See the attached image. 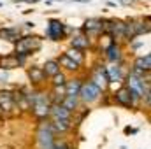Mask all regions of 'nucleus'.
Returning <instances> with one entry per match:
<instances>
[{"label": "nucleus", "instance_id": "obj_1", "mask_svg": "<svg viewBox=\"0 0 151 149\" xmlns=\"http://www.w3.org/2000/svg\"><path fill=\"white\" fill-rule=\"evenodd\" d=\"M42 44H44V39L35 35V34L21 35L14 42V51L12 53H25V54L32 56V54H35L42 49Z\"/></svg>", "mask_w": 151, "mask_h": 149}, {"label": "nucleus", "instance_id": "obj_2", "mask_svg": "<svg viewBox=\"0 0 151 149\" xmlns=\"http://www.w3.org/2000/svg\"><path fill=\"white\" fill-rule=\"evenodd\" d=\"M102 91L91 82V81H88V79H84L83 81V84H81V90H79V102L83 104V105H93V104H97V102H100V98H102Z\"/></svg>", "mask_w": 151, "mask_h": 149}, {"label": "nucleus", "instance_id": "obj_3", "mask_svg": "<svg viewBox=\"0 0 151 149\" xmlns=\"http://www.w3.org/2000/svg\"><path fill=\"white\" fill-rule=\"evenodd\" d=\"M35 140H37L39 149H53L55 140H56V133L53 132L49 119L47 121H40L37 133H35Z\"/></svg>", "mask_w": 151, "mask_h": 149}, {"label": "nucleus", "instance_id": "obj_4", "mask_svg": "<svg viewBox=\"0 0 151 149\" xmlns=\"http://www.w3.org/2000/svg\"><path fill=\"white\" fill-rule=\"evenodd\" d=\"M46 37L53 42H62L67 39V25L58 18H49L46 27Z\"/></svg>", "mask_w": 151, "mask_h": 149}, {"label": "nucleus", "instance_id": "obj_5", "mask_svg": "<svg viewBox=\"0 0 151 149\" xmlns=\"http://www.w3.org/2000/svg\"><path fill=\"white\" fill-rule=\"evenodd\" d=\"M79 30L90 40H97L102 35V18H88V19H84L83 27Z\"/></svg>", "mask_w": 151, "mask_h": 149}, {"label": "nucleus", "instance_id": "obj_6", "mask_svg": "<svg viewBox=\"0 0 151 149\" xmlns=\"http://www.w3.org/2000/svg\"><path fill=\"white\" fill-rule=\"evenodd\" d=\"M151 70V54L146 53L142 56H135L134 62H132V67H130V74L137 75V77H144V75H150Z\"/></svg>", "mask_w": 151, "mask_h": 149}, {"label": "nucleus", "instance_id": "obj_7", "mask_svg": "<svg viewBox=\"0 0 151 149\" xmlns=\"http://www.w3.org/2000/svg\"><path fill=\"white\" fill-rule=\"evenodd\" d=\"M104 70H106V75H107V81H109V86L111 84H121L125 75H127V70L123 67V62L121 63H104Z\"/></svg>", "mask_w": 151, "mask_h": 149}, {"label": "nucleus", "instance_id": "obj_8", "mask_svg": "<svg viewBox=\"0 0 151 149\" xmlns=\"http://www.w3.org/2000/svg\"><path fill=\"white\" fill-rule=\"evenodd\" d=\"M102 93L109 88V81H107V75H106V70H104V63H97L91 67V72H90V79Z\"/></svg>", "mask_w": 151, "mask_h": 149}, {"label": "nucleus", "instance_id": "obj_9", "mask_svg": "<svg viewBox=\"0 0 151 149\" xmlns=\"http://www.w3.org/2000/svg\"><path fill=\"white\" fill-rule=\"evenodd\" d=\"M16 105H14V95L12 90H0V114L2 116H12L16 114Z\"/></svg>", "mask_w": 151, "mask_h": 149}, {"label": "nucleus", "instance_id": "obj_10", "mask_svg": "<svg viewBox=\"0 0 151 149\" xmlns=\"http://www.w3.org/2000/svg\"><path fill=\"white\" fill-rule=\"evenodd\" d=\"M113 102L116 105L123 107V109H134V104H132V97H130V90L125 86V84H119L113 93Z\"/></svg>", "mask_w": 151, "mask_h": 149}, {"label": "nucleus", "instance_id": "obj_11", "mask_svg": "<svg viewBox=\"0 0 151 149\" xmlns=\"http://www.w3.org/2000/svg\"><path fill=\"white\" fill-rule=\"evenodd\" d=\"M104 58L107 63H121L123 58H125V51H123V46L118 44V42H113L106 51H104Z\"/></svg>", "mask_w": 151, "mask_h": 149}, {"label": "nucleus", "instance_id": "obj_12", "mask_svg": "<svg viewBox=\"0 0 151 149\" xmlns=\"http://www.w3.org/2000/svg\"><path fill=\"white\" fill-rule=\"evenodd\" d=\"M69 47H74V49H79V51H88V49H91L93 47V40H90V39L86 37V35H83L81 34V30L70 37L69 40Z\"/></svg>", "mask_w": 151, "mask_h": 149}, {"label": "nucleus", "instance_id": "obj_13", "mask_svg": "<svg viewBox=\"0 0 151 149\" xmlns=\"http://www.w3.org/2000/svg\"><path fill=\"white\" fill-rule=\"evenodd\" d=\"M27 75H28V81H30V84H32L34 88H39L40 84H44V82L47 81V77L44 75L42 69H40V65H32V67H28V69H27Z\"/></svg>", "mask_w": 151, "mask_h": 149}, {"label": "nucleus", "instance_id": "obj_14", "mask_svg": "<svg viewBox=\"0 0 151 149\" xmlns=\"http://www.w3.org/2000/svg\"><path fill=\"white\" fill-rule=\"evenodd\" d=\"M49 119H67V121H72L74 119V114L70 111H67L62 104H51V111H49Z\"/></svg>", "mask_w": 151, "mask_h": 149}, {"label": "nucleus", "instance_id": "obj_15", "mask_svg": "<svg viewBox=\"0 0 151 149\" xmlns=\"http://www.w3.org/2000/svg\"><path fill=\"white\" fill-rule=\"evenodd\" d=\"M19 37H21V28H18V27H2L0 28V40L14 44Z\"/></svg>", "mask_w": 151, "mask_h": 149}, {"label": "nucleus", "instance_id": "obj_16", "mask_svg": "<svg viewBox=\"0 0 151 149\" xmlns=\"http://www.w3.org/2000/svg\"><path fill=\"white\" fill-rule=\"evenodd\" d=\"M56 62H58V65H60L62 72H65V74H67V72H72V74L77 75L79 72H81V67H79V65H76L72 60H69V58H67L63 53H62V54L56 58Z\"/></svg>", "mask_w": 151, "mask_h": 149}, {"label": "nucleus", "instance_id": "obj_17", "mask_svg": "<svg viewBox=\"0 0 151 149\" xmlns=\"http://www.w3.org/2000/svg\"><path fill=\"white\" fill-rule=\"evenodd\" d=\"M63 54H65L69 60H72L76 65H79V67H84V65H86V53H83V51H79V49L67 47V49L63 51Z\"/></svg>", "mask_w": 151, "mask_h": 149}, {"label": "nucleus", "instance_id": "obj_18", "mask_svg": "<svg viewBox=\"0 0 151 149\" xmlns=\"http://www.w3.org/2000/svg\"><path fill=\"white\" fill-rule=\"evenodd\" d=\"M14 69H19V63H18L14 53L5 54V56H0V70H4V72H11V70H14Z\"/></svg>", "mask_w": 151, "mask_h": 149}, {"label": "nucleus", "instance_id": "obj_19", "mask_svg": "<svg viewBox=\"0 0 151 149\" xmlns=\"http://www.w3.org/2000/svg\"><path fill=\"white\" fill-rule=\"evenodd\" d=\"M40 69H42V72L44 75L47 77V79H51L53 75H56L62 69H60V65H58V62H56V58H49V60H46L42 65H40Z\"/></svg>", "mask_w": 151, "mask_h": 149}, {"label": "nucleus", "instance_id": "obj_20", "mask_svg": "<svg viewBox=\"0 0 151 149\" xmlns=\"http://www.w3.org/2000/svg\"><path fill=\"white\" fill-rule=\"evenodd\" d=\"M47 97H49V102L51 104H62L63 98L67 97V91H65V86H51V91H47Z\"/></svg>", "mask_w": 151, "mask_h": 149}, {"label": "nucleus", "instance_id": "obj_21", "mask_svg": "<svg viewBox=\"0 0 151 149\" xmlns=\"http://www.w3.org/2000/svg\"><path fill=\"white\" fill-rule=\"evenodd\" d=\"M83 81H84V79H83L81 75L69 77V81L65 82V91H67V95H74V97H77V95H79V90H81Z\"/></svg>", "mask_w": 151, "mask_h": 149}, {"label": "nucleus", "instance_id": "obj_22", "mask_svg": "<svg viewBox=\"0 0 151 149\" xmlns=\"http://www.w3.org/2000/svg\"><path fill=\"white\" fill-rule=\"evenodd\" d=\"M49 123L55 133H65L72 128V121H67V119H49Z\"/></svg>", "mask_w": 151, "mask_h": 149}, {"label": "nucleus", "instance_id": "obj_23", "mask_svg": "<svg viewBox=\"0 0 151 149\" xmlns=\"http://www.w3.org/2000/svg\"><path fill=\"white\" fill-rule=\"evenodd\" d=\"M62 105L67 109V111H70L72 114L77 112V109L81 107V102H79V97H74V95H67L65 98H63V102H62Z\"/></svg>", "mask_w": 151, "mask_h": 149}, {"label": "nucleus", "instance_id": "obj_24", "mask_svg": "<svg viewBox=\"0 0 151 149\" xmlns=\"http://www.w3.org/2000/svg\"><path fill=\"white\" fill-rule=\"evenodd\" d=\"M69 81V75L65 74V72H58L56 75H53L51 79H49V82H51V86H65V82Z\"/></svg>", "mask_w": 151, "mask_h": 149}, {"label": "nucleus", "instance_id": "obj_25", "mask_svg": "<svg viewBox=\"0 0 151 149\" xmlns=\"http://www.w3.org/2000/svg\"><path fill=\"white\" fill-rule=\"evenodd\" d=\"M14 56H16V60H18V63H19V67H25V65H27V60H28V54H25V53H14Z\"/></svg>", "mask_w": 151, "mask_h": 149}, {"label": "nucleus", "instance_id": "obj_26", "mask_svg": "<svg viewBox=\"0 0 151 149\" xmlns=\"http://www.w3.org/2000/svg\"><path fill=\"white\" fill-rule=\"evenodd\" d=\"M7 81H9V72L0 70V82H7Z\"/></svg>", "mask_w": 151, "mask_h": 149}, {"label": "nucleus", "instance_id": "obj_27", "mask_svg": "<svg viewBox=\"0 0 151 149\" xmlns=\"http://www.w3.org/2000/svg\"><path fill=\"white\" fill-rule=\"evenodd\" d=\"M141 46H142V42H130V47H132L134 51H135V49H139Z\"/></svg>", "mask_w": 151, "mask_h": 149}, {"label": "nucleus", "instance_id": "obj_28", "mask_svg": "<svg viewBox=\"0 0 151 149\" xmlns=\"http://www.w3.org/2000/svg\"><path fill=\"white\" fill-rule=\"evenodd\" d=\"M125 133L128 135V133H137V128H130V126H127L125 128Z\"/></svg>", "mask_w": 151, "mask_h": 149}, {"label": "nucleus", "instance_id": "obj_29", "mask_svg": "<svg viewBox=\"0 0 151 149\" xmlns=\"http://www.w3.org/2000/svg\"><path fill=\"white\" fill-rule=\"evenodd\" d=\"M25 27H27V28H34V27H35V25H34V23H32V21H27V23H25Z\"/></svg>", "mask_w": 151, "mask_h": 149}, {"label": "nucleus", "instance_id": "obj_30", "mask_svg": "<svg viewBox=\"0 0 151 149\" xmlns=\"http://www.w3.org/2000/svg\"><path fill=\"white\" fill-rule=\"evenodd\" d=\"M2 5H4V4H2V2H0V7H2Z\"/></svg>", "mask_w": 151, "mask_h": 149}]
</instances>
